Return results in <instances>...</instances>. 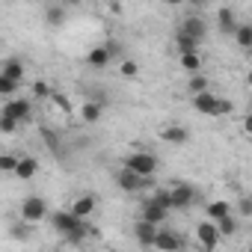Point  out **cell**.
<instances>
[{"label": "cell", "instance_id": "obj_17", "mask_svg": "<svg viewBox=\"0 0 252 252\" xmlns=\"http://www.w3.org/2000/svg\"><path fill=\"white\" fill-rule=\"evenodd\" d=\"M0 74L9 77V80H15V83H24V63L21 60H6L3 68H0Z\"/></svg>", "mask_w": 252, "mask_h": 252}, {"label": "cell", "instance_id": "obj_4", "mask_svg": "<svg viewBox=\"0 0 252 252\" xmlns=\"http://www.w3.org/2000/svg\"><path fill=\"white\" fill-rule=\"evenodd\" d=\"M45 217H48V205H45L42 196H27V199L21 202V220H24V222L36 225V222H42Z\"/></svg>", "mask_w": 252, "mask_h": 252}, {"label": "cell", "instance_id": "obj_18", "mask_svg": "<svg viewBox=\"0 0 252 252\" xmlns=\"http://www.w3.org/2000/svg\"><path fill=\"white\" fill-rule=\"evenodd\" d=\"M71 214L77 220H86L89 214H95V196H80L74 205H71Z\"/></svg>", "mask_w": 252, "mask_h": 252}, {"label": "cell", "instance_id": "obj_19", "mask_svg": "<svg viewBox=\"0 0 252 252\" xmlns=\"http://www.w3.org/2000/svg\"><path fill=\"white\" fill-rule=\"evenodd\" d=\"M101 116H104V104H98V101H86V104L80 107V119L89 122V125H95Z\"/></svg>", "mask_w": 252, "mask_h": 252}, {"label": "cell", "instance_id": "obj_6", "mask_svg": "<svg viewBox=\"0 0 252 252\" xmlns=\"http://www.w3.org/2000/svg\"><path fill=\"white\" fill-rule=\"evenodd\" d=\"M116 181H119V190H125V193H140V190H146L149 184H152V178H143V175H137V172H131V169H119V175H116Z\"/></svg>", "mask_w": 252, "mask_h": 252}, {"label": "cell", "instance_id": "obj_24", "mask_svg": "<svg viewBox=\"0 0 252 252\" xmlns=\"http://www.w3.org/2000/svg\"><path fill=\"white\" fill-rule=\"evenodd\" d=\"M234 39H237V48L252 51V24H240L237 33H234Z\"/></svg>", "mask_w": 252, "mask_h": 252}, {"label": "cell", "instance_id": "obj_2", "mask_svg": "<svg viewBox=\"0 0 252 252\" xmlns=\"http://www.w3.org/2000/svg\"><path fill=\"white\" fill-rule=\"evenodd\" d=\"M125 169H131V172H137V175H143V178H152V175L158 172V158H155L152 152L137 149L128 160H125Z\"/></svg>", "mask_w": 252, "mask_h": 252}, {"label": "cell", "instance_id": "obj_27", "mask_svg": "<svg viewBox=\"0 0 252 252\" xmlns=\"http://www.w3.org/2000/svg\"><path fill=\"white\" fill-rule=\"evenodd\" d=\"M152 202L160 205L163 211H172V208H175V202H172V190H166V187H160V190L152 196Z\"/></svg>", "mask_w": 252, "mask_h": 252}, {"label": "cell", "instance_id": "obj_38", "mask_svg": "<svg viewBox=\"0 0 252 252\" xmlns=\"http://www.w3.org/2000/svg\"><path fill=\"white\" fill-rule=\"evenodd\" d=\"M246 83H249V89H252V71H249V74H246Z\"/></svg>", "mask_w": 252, "mask_h": 252}, {"label": "cell", "instance_id": "obj_25", "mask_svg": "<svg viewBox=\"0 0 252 252\" xmlns=\"http://www.w3.org/2000/svg\"><path fill=\"white\" fill-rule=\"evenodd\" d=\"M181 68L190 71V77L199 74V71H202V57H199V54H184V57H181Z\"/></svg>", "mask_w": 252, "mask_h": 252}, {"label": "cell", "instance_id": "obj_3", "mask_svg": "<svg viewBox=\"0 0 252 252\" xmlns=\"http://www.w3.org/2000/svg\"><path fill=\"white\" fill-rule=\"evenodd\" d=\"M51 222H54V228H57L63 237H71V234H77V231L86 228L83 220H77L71 211H54V214H51Z\"/></svg>", "mask_w": 252, "mask_h": 252}, {"label": "cell", "instance_id": "obj_7", "mask_svg": "<svg viewBox=\"0 0 252 252\" xmlns=\"http://www.w3.org/2000/svg\"><path fill=\"white\" fill-rule=\"evenodd\" d=\"M155 249H158V252H184V237H181L178 231L160 228V231H158V240H155Z\"/></svg>", "mask_w": 252, "mask_h": 252}, {"label": "cell", "instance_id": "obj_39", "mask_svg": "<svg viewBox=\"0 0 252 252\" xmlns=\"http://www.w3.org/2000/svg\"><path fill=\"white\" fill-rule=\"evenodd\" d=\"M246 252H252V243H249V246H246Z\"/></svg>", "mask_w": 252, "mask_h": 252}, {"label": "cell", "instance_id": "obj_31", "mask_svg": "<svg viewBox=\"0 0 252 252\" xmlns=\"http://www.w3.org/2000/svg\"><path fill=\"white\" fill-rule=\"evenodd\" d=\"M9 234H12L15 240H27V237H30V222H24V220L15 222V225L9 228Z\"/></svg>", "mask_w": 252, "mask_h": 252}, {"label": "cell", "instance_id": "obj_35", "mask_svg": "<svg viewBox=\"0 0 252 252\" xmlns=\"http://www.w3.org/2000/svg\"><path fill=\"white\" fill-rule=\"evenodd\" d=\"M42 137H45V143H48L51 149H57V146H60V143H57V134H54V131H48V128H45V131H42Z\"/></svg>", "mask_w": 252, "mask_h": 252}, {"label": "cell", "instance_id": "obj_26", "mask_svg": "<svg viewBox=\"0 0 252 252\" xmlns=\"http://www.w3.org/2000/svg\"><path fill=\"white\" fill-rule=\"evenodd\" d=\"M217 228H220V234H222V237H234V234H237V228H240V220L231 214V217H225L222 222H217Z\"/></svg>", "mask_w": 252, "mask_h": 252}, {"label": "cell", "instance_id": "obj_12", "mask_svg": "<svg viewBox=\"0 0 252 252\" xmlns=\"http://www.w3.org/2000/svg\"><path fill=\"white\" fill-rule=\"evenodd\" d=\"M160 140L169 146H184V143H190V131L181 128V125H169V128L160 131Z\"/></svg>", "mask_w": 252, "mask_h": 252}, {"label": "cell", "instance_id": "obj_37", "mask_svg": "<svg viewBox=\"0 0 252 252\" xmlns=\"http://www.w3.org/2000/svg\"><path fill=\"white\" fill-rule=\"evenodd\" d=\"M54 101H57V104H60V107H63L65 113H71V104H68V101H65L63 95H54Z\"/></svg>", "mask_w": 252, "mask_h": 252}, {"label": "cell", "instance_id": "obj_8", "mask_svg": "<svg viewBox=\"0 0 252 252\" xmlns=\"http://www.w3.org/2000/svg\"><path fill=\"white\" fill-rule=\"evenodd\" d=\"M0 116H9V119H15V122H30L33 107H30L27 98H12V101L3 104V113H0Z\"/></svg>", "mask_w": 252, "mask_h": 252}, {"label": "cell", "instance_id": "obj_22", "mask_svg": "<svg viewBox=\"0 0 252 252\" xmlns=\"http://www.w3.org/2000/svg\"><path fill=\"white\" fill-rule=\"evenodd\" d=\"M45 24H51V27L65 24V9H63L60 3H51V6L45 9Z\"/></svg>", "mask_w": 252, "mask_h": 252}, {"label": "cell", "instance_id": "obj_16", "mask_svg": "<svg viewBox=\"0 0 252 252\" xmlns=\"http://www.w3.org/2000/svg\"><path fill=\"white\" fill-rule=\"evenodd\" d=\"M217 27L222 30V33H237V18H234V12L228 9V6H222V9H217Z\"/></svg>", "mask_w": 252, "mask_h": 252}, {"label": "cell", "instance_id": "obj_1", "mask_svg": "<svg viewBox=\"0 0 252 252\" xmlns=\"http://www.w3.org/2000/svg\"><path fill=\"white\" fill-rule=\"evenodd\" d=\"M193 107H196V113L211 116V119H217V116H228V113H231V101H225V98H220V95H214V92L196 95V98H193Z\"/></svg>", "mask_w": 252, "mask_h": 252}, {"label": "cell", "instance_id": "obj_9", "mask_svg": "<svg viewBox=\"0 0 252 252\" xmlns=\"http://www.w3.org/2000/svg\"><path fill=\"white\" fill-rule=\"evenodd\" d=\"M166 214H169V211H163V208L155 205L152 199H146L143 208H140V220H146V222H152V225H158V228L166 222Z\"/></svg>", "mask_w": 252, "mask_h": 252}, {"label": "cell", "instance_id": "obj_11", "mask_svg": "<svg viewBox=\"0 0 252 252\" xmlns=\"http://www.w3.org/2000/svg\"><path fill=\"white\" fill-rule=\"evenodd\" d=\"M158 225H152V222H146V220H140L137 225H134V237H137V243L140 246H152L155 249V240H158Z\"/></svg>", "mask_w": 252, "mask_h": 252}, {"label": "cell", "instance_id": "obj_14", "mask_svg": "<svg viewBox=\"0 0 252 252\" xmlns=\"http://www.w3.org/2000/svg\"><path fill=\"white\" fill-rule=\"evenodd\" d=\"M110 60H113V54H110L107 45H98V48H92V51L86 54V63H89L92 68H104V65H110Z\"/></svg>", "mask_w": 252, "mask_h": 252}, {"label": "cell", "instance_id": "obj_10", "mask_svg": "<svg viewBox=\"0 0 252 252\" xmlns=\"http://www.w3.org/2000/svg\"><path fill=\"white\" fill-rule=\"evenodd\" d=\"M178 30H181V33H187L190 39H196L199 45H202V39L208 36V24H205L202 18H196V15H190V18H184Z\"/></svg>", "mask_w": 252, "mask_h": 252}, {"label": "cell", "instance_id": "obj_33", "mask_svg": "<svg viewBox=\"0 0 252 252\" xmlns=\"http://www.w3.org/2000/svg\"><path fill=\"white\" fill-rule=\"evenodd\" d=\"M15 128H18V122H15V119L0 116V134H3V137H12V134H15Z\"/></svg>", "mask_w": 252, "mask_h": 252}, {"label": "cell", "instance_id": "obj_34", "mask_svg": "<svg viewBox=\"0 0 252 252\" xmlns=\"http://www.w3.org/2000/svg\"><path fill=\"white\" fill-rule=\"evenodd\" d=\"M33 95H36V98H54V92H51V86H48L45 80H36V83H33Z\"/></svg>", "mask_w": 252, "mask_h": 252}, {"label": "cell", "instance_id": "obj_21", "mask_svg": "<svg viewBox=\"0 0 252 252\" xmlns=\"http://www.w3.org/2000/svg\"><path fill=\"white\" fill-rule=\"evenodd\" d=\"M175 45H178V54H181V57H184V54H199V42L190 39V36L181 33V30L175 33Z\"/></svg>", "mask_w": 252, "mask_h": 252}, {"label": "cell", "instance_id": "obj_23", "mask_svg": "<svg viewBox=\"0 0 252 252\" xmlns=\"http://www.w3.org/2000/svg\"><path fill=\"white\" fill-rule=\"evenodd\" d=\"M187 89H190V95L196 98V95L211 92V83H208V77H205V74H193V77H190V83H187Z\"/></svg>", "mask_w": 252, "mask_h": 252}, {"label": "cell", "instance_id": "obj_29", "mask_svg": "<svg viewBox=\"0 0 252 252\" xmlns=\"http://www.w3.org/2000/svg\"><path fill=\"white\" fill-rule=\"evenodd\" d=\"M234 217H252V196H240L237 199V208H234Z\"/></svg>", "mask_w": 252, "mask_h": 252}, {"label": "cell", "instance_id": "obj_5", "mask_svg": "<svg viewBox=\"0 0 252 252\" xmlns=\"http://www.w3.org/2000/svg\"><path fill=\"white\" fill-rule=\"evenodd\" d=\"M196 240H199V246H202L205 252H214V249L220 246L222 234H220L217 222H211V220H202V222L196 225Z\"/></svg>", "mask_w": 252, "mask_h": 252}, {"label": "cell", "instance_id": "obj_36", "mask_svg": "<svg viewBox=\"0 0 252 252\" xmlns=\"http://www.w3.org/2000/svg\"><path fill=\"white\" fill-rule=\"evenodd\" d=\"M240 128H243V134H246V137H252V113H249V116H243Z\"/></svg>", "mask_w": 252, "mask_h": 252}, {"label": "cell", "instance_id": "obj_32", "mask_svg": "<svg viewBox=\"0 0 252 252\" xmlns=\"http://www.w3.org/2000/svg\"><path fill=\"white\" fill-rule=\"evenodd\" d=\"M18 163H21V158H15V155H0V169L3 172H15Z\"/></svg>", "mask_w": 252, "mask_h": 252}, {"label": "cell", "instance_id": "obj_20", "mask_svg": "<svg viewBox=\"0 0 252 252\" xmlns=\"http://www.w3.org/2000/svg\"><path fill=\"white\" fill-rule=\"evenodd\" d=\"M36 172H39V160H36V158H21V163H18L15 175H18L21 181H30Z\"/></svg>", "mask_w": 252, "mask_h": 252}, {"label": "cell", "instance_id": "obj_15", "mask_svg": "<svg viewBox=\"0 0 252 252\" xmlns=\"http://www.w3.org/2000/svg\"><path fill=\"white\" fill-rule=\"evenodd\" d=\"M231 214H234V208H231L225 199H217V202L208 205V220H211V222H222V220L231 217Z\"/></svg>", "mask_w": 252, "mask_h": 252}, {"label": "cell", "instance_id": "obj_28", "mask_svg": "<svg viewBox=\"0 0 252 252\" xmlns=\"http://www.w3.org/2000/svg\"><path fill=\"white\" fill-rule=\"evenodd\" d=\"M18 86H21V83H15V80H9V77L0 74V95H3L6 101H12V95L18 92Z\"/></svg>", "mask_w": 252, "mask_h": 252}, {"label": "cell", "instance_id": "obj_13", "mask_svg": "<svg viewBox=\"0 0 252 252\" xmlns=\"http://www.w3.org/2000/svg\"><path fill=\"white\" fill-rule=\"evenodd\" d=\"M169 190H172L175 208H190V205L196 202V190H193L190 184H175V187H169Z\"/></svg>", "mask_w": 252, "mask_h": 252}, {"label": "cell", "instance_id": "obj_30", "mask_svg": "<svg viewBox=\"0 0 252 252\" xmlns=\"http://www.w3.org/2000/svg\"><path fill=\"white\" fill-rule=\"evenodd\" d=\"M119 74H122V77H137V74H140V65H137L134 60H122V63H119Z\"/></svg>", "mask_w": 252, "mask_h": 252}]
</instances>
